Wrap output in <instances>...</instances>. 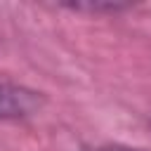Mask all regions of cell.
<instances>
[{"label": "cell", "instance_id": "obj_1", "mask_svg": "<svg viewBox=\"0 0 151 151\" xmlns=\"http://www.w3.org/2000/svg\"><path fill=\"white\" fill-rule=\"evenodd\" d=\"M59 7L73 9V12H90V14H116L123 9H130V2H116V0H78V2H59Z\"/></svg>", "mask_w": 151, "mask_h": 151}, {"label": "cell", "instance_id": "obj_2", "mask_svg": "<svg viewBox=\"0 0 151 151\" xmlns=\"http://www.w3.org/2000/svg\"><path fill=\"white\" fill-rule=\"evenodd\" d=\"M94 151H144V149H132V146H120V144H113V146H99Z\"/></svg>", "mask_w": 151, "mask_h": 151}, {"label": "cell", "instance_id": "obj_3", "mask_svg": "<svg viewBox=\"0 0 151 151\" xmlns=\"http://www.w3.org/2000/svg\"><path fill=\"white\" fill-rule=\"evenodd\" d=\"M2 90H5V80H0V97H2Z\"/></svg>", "mask_w": 151, "mask_h": 151}]
</instances>
